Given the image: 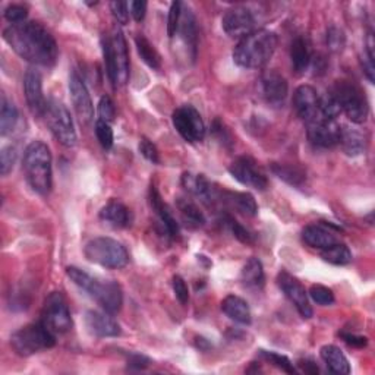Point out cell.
Returning a JSON list of instances; mask_svg holds the SVG:
<instances>
[{"label": "cell", "mask_w": 375, "mask_h": 375, "mask_svg": "<svg viewBox=\"0 0 375 375\" xmlns=\"http://www.w3.org/2000/svg\"><path fill=\"white\" fill-rule=\"evenodd\" d=\"M4 38L19 57L33 65L49 68L57 60V43L40 22L26 21L22 24L11 26L4 31Z\"/></svg>", "instance_id": "obj_1"}, {"label": "cell", "mask_w": 375, "mask_h": 375, "mask_svg": "<svg viewBox=\"0 0 375 375\" xmlns=\"http://www.w3.org/2000/svg\"><path fill=\"white\" fill-rule=\"evenodd\" d=\"M277 47V34L270 30H255L240 38L233 50V60L240 68L261 69L273 57Z\"/></svg>", "instance_id": "obj_2"}, {"label": "cell", "mask_w": 375, "mask_h": 375, "mask_svg": "<svg viewBox=\"0 0 375 375\" xmlns=\"http://www.w3.org/2000/svg\"><path fill=\"white\" fill-rule=\"evenodd\" d=\"M66 274H68V277L78 286V288H81L91 298H94L106 313L116 314L121 311L123 303V295L121 286L116 281L99 280L88 274L86 272L74 266L66 269Z\"/></svg>", "instance_id": "obj_3"}, {"label": "cell", "mask_w": 375, "mask_h": 375, "mask_svg": "<svg viewBox=\"0 0 375 375\" xmlns=\"http://www.w3.org/2000/svg\"><path fill=\"white\" fill-rule=\"evenodd\" d=\"M27 182L40 195L52 189V152L43 141H33L24 152L22 162Z\"/></svg>", "instance_id": "obj_4"}, {"label": "cell", "mask_w": 375, "mask_h": 375, "mask_svg": "<svg viewBox=\"0 0 375 375\" xmlns=\"http://www.w3.org/2000/svg\"><path fill=\"white\" fill-rule=\"evenodd\" d=\"M103 56L107 75L113 85H125L129 79L128 44L121 30H115L110 37L101 38Z\"/></svg>", "instance_id": "obj_5"}, {"label": "cell", "mask_w": 375, "mask_h": 375, "mask_svg": "<svg viewBox=\"0 0 375 375\" xmlns=\"http://www.w3.org/2000/svg\"><path fill=\"white\" fill-rule=\"evenodd\" d=\"M55 343V333L41 321L19 328L11 337V346L19 357H31L44 349L53 347Z\"/></svg>", "instance_id": "obj_6"}, {"label": "cell", "mask_w": 375, "mask_h": 375, "mask_svg": "<svg viewBox=\"0 0 375 375\" xmlns=\"http://www.w3.org/2000/svg\"><path fill=\"white\" fill-rule=\"evenodd\" d=\"M88 261L106 269H123L129 262V254L121 242L112 237H96L85 245Z\"/></svg>", "instance_id": "obj_7"}, {"label": "cell", "mask_w": 375, "mask_h": 375, "mask_svg": "<svg viewBox=\"0 0 375 375\" xmlns=\"http://www.w3.org/2000/svg\"><path fill=\"white\" fill-rule=\"evenodd\" d=\"M332 93L337 99L342 112L354 123H364L368 118L369 107L365 93L361 88L349 81H337Z\"/></svg>", "instance_id": "obj_8"}, {"label": "cell", "mask_w": 375, "mask_h": 375, "mask_svg": "<svg viewBox=\"0 0 375 375\" xmlns=\"http://www.w3.org/2000/svg\"><path fill=\"white\" fill-rule=\"evenodd\" d=\"M44 119L47 122L52 134L63 147H74L77 144V130L72 116L66 106L57 100H49L44 112Z\"/></svg>", "instance_id": "obj_9"}, {"label": "cell", "mask_w": 375, "mask_h": 375, "mask_svg": "<svg viewBox=\"0 0 375 375\" xmlns=\"http://www.w3.org/2000/svg\"><path fill=\"white\" fill-rule=\"evenodd\" d=\"M40 321L55 335H63L72 328L71 311L60 292H53L44 302Z\"/></svg>", "instance_id": "obj_10"}, {"label": "cell", "mask_w": 375, "mask_h": 375, "mask_svg": "<svg viewBox=\"0 0 375 375\" xmlns=\"http://www.w3.org/2000/svg\"><path fill=\"white\" fill-rule=\"evenodd\" d=\"M173 125L181 137L188 142L203 141L206 137V125L198 110L189 104L174 110Z\"/></svg>", "instance_id": "obj_11"}, {"label": "cell", "mask_w": 375, "mask_h": 375, "mask_svg": "<svg viewBox=\"0 0 375 375\" xmlns=\"http://www.w3.org/2000/svg\"><path fill=\"white\" fill-rule=\"evenodd\" d=\"M230 174L233 178L240 182L242 185L258 189V191H266L269 186L267 176L258 167V164L251 157H239L236 159L230 167Z\"/></svg>", "instance_id": "obj_12"}, {"label": "cell", "mask_w": 375, "mask_h": 375, "mask_svg": "<svg viewBox=\"0 0 375 375\" xmlns=\"http://www.w3.org/2000/svg\"><path fill=\"white\" fill-rule=\"evenodd\" d=\"M277 283L279 288L286 295V298L295 305L301 317L305 320H310L313 317V308L310 299H308V292L305 291L301 281L293 276H291L288 272H280L277 276Z\"/></svg>", "instance_id": "obj_13"}, {"label": "cell", "mask_w": 375, "mask_h": 375, "mask_svg": "<svg viewBox=\"0 0 375 375\" xmlns=\"http://www.w3.org/2000/svg\"><path fill=\"white\" fill-rule=\"evenodd\" d=\"M340 125L335 119H325L318 116L313 122L306 123V134L315 147L332 148L339 144Z\"/></svg>", "instance_id": "obj_14"}, {"label": "cell", "mask_w": 375, "mask_h": 375, "mask_svg": "<svg viewBox=\"0 0 375 375\" xmlns=\"http://www.w3.org/2000/svg\"><path fill=\"white\" fill-rule=\"evenodd\" d=\"M223 30L233 38H244L255 31V16L245 6H235L229 9L222 21Z\"/></svg>", "instance_id": "obj_15"}, {"label": "cell", "mask_w": 375, "mask_h": 375, "mask_svg": "<svg viewBox=\"0 0 375 375\" xmlns=\"http://www.w3.org/2000/svg\"><path fill=\"white\" fill-rule=\"evenodd\" d=\"M69 93L79 121L82 123H90L94 118V106L84 79L77 71H72L69 75Z\"/></svg>", "instance_id": "obj_16"}, {"label": "cell", "mask_w": 375, "mask_h": 375, "mask_svg": "<svg viewBox=\"0 0 375 375\" xmlns=\"http://www.w3.org/2000/svg\"><path fill=\"white\" fill-rule=\"evenodd\" d=\"M320 96L315 88L311 85H301L293 94V107L298 116L305 122L310 123L317 119L320 115Z\"/></svg>", "instance_id": "obj_17"}, {"label": "cell", "mask_w": 375, "mask_h": 375, "mask_svg": "<svg viewBox=\"0 0 375 375\" xmlns=\"http://www.w3.org/2000/svg\"><path fill=\"white\" fill-rule=\"evenodd\" d=\"M262 97L273 107H283L286 99H288L289 85L277 71H267L261 78Z\"/></svg>", "instance_id": "obj_18"}, {"label": "cell", "mask_w": 375, "mask_h": 375, "mask_svg": "<svg viewBox=\"0 0 375 375\" xmlns=\"http://www.w3.org/2000/svg\"><path fill=\"white\" fill-rule=\"evenodd\" d=\"M24 93L31 112L37 116H44L47 101L43 94V79L35 68H30L24 77Z\"/></svg>", "instance_id": "obj_19"}, {"label": "cell", "mask_w": 375, "mask_h": 375, "mask_svg": "<svg viewBox=\"0 0 375 375\" xmlns=\"http://www.w3.org/2000/svg\"><path fill=\"white\" fill-rule=\"evenodd\" d=\"M85 325L88 332L97 337H116L121 335V327L108 313L88 311L85 314Z\"/></svg>", "instance_id": "obj_20"}, {"label": "cell", "mask_w": 375, "mask_h": 375, "mask_svg": "<svg viewBox=\"0 0 375 375\" xmlns=\"http://www.w3.org/2000/svg\"><path fill=\"white\" fill-rule=\"evenodd\" d=\"M182 186L194 196L200 198L204 203L214 201L218 196V191L213 188L211 182L206 178L204 174H192L184 173L182 176Z\"/></svg>", "instance_id": "obj_21"}, {"label": "cell", "mask_w": 375, "mask_h": 375, "mask_svg": "<svg viewBox=\"0 0 375 375\" xmlns=\"http://www.w3.org/2000/svg\"><path fill=\"white\" fill-rule=\"evenodd\" d=\"M222 203L229 206L230 208L236 210L237 213L254 217L258 213V206L255 198L251 194L247 192H232V191H223L218 192V196Z\"/></svg>", "instance_id": "obj_22"}, {"label": "cell", "mask_w": 375, "mask_h": 375, "mask_svg": "<svg viewBox=\"0 0 375 375\" xmlns=\"http://www.w3.org/2000/svg\"><path fill=\"white\" fill-rule=\"evenodd\" d=\"M150 204H151L152 210L156 211V214L160 217L162 223L166 228L167 233L172 237L178 236L179 235V225H178V222H176V218L173 217L169 207L162 200V195L159 194L156 186H151V189H150Z\"/></svg>", "instance_id": "obj_23"}, {"label": "cell", "mask_w": 375, "mask_h": 375, "mask_svg": "<svg viewBox=\"0 0 375 375\" xmlns=\"http://www.w3.org/2000/svg\"><path fill=\"white\" fill-rule=\"evenodd\" d=\"M222 310L230 320H233L239 324L248 325L252 321V315H251L248 302L239 298V296H236V295H229L223 299Z\"/></svg>", "instance_id": "obj_24"}, {"label": "cell", "mask_w": 375, "mask_h": 375, "mask_svg": "<svg viewBox=\"0 0 375 375\" xmlns=\"http://www.w3.org/2000/svg\"><path fill=\"white\" fill-rule=\"evenodd\" d=\"M339 144L342 145L343 151L350 157L361 156V154L366 148L365 137L361 134L358 129H354L350 126H342L340 128Z\"/></svg>", "instance_id": "obj_25"}, {"label": "cell", "mask_w": 375, "mask_h": 375, "mask_svg": "<svg viewBox=\"0 0 375 375\" xmlns=\"http://www.w3.org/2000/svg\"><path fill=\"white\" fill-rule=\"evenodd\" d=\"M302 239L305 240L306 245H310L311 248L321 250V251L335 245L337 242L336 236L332 232L327 230L325 228H323L320 225L306 226L302 230Z\"/></svg>", "instance_id": "obj_26"}, {"label": "cell", "mask_w": 375, "mask_h": 375, "mask_svg": "<svg viewBox=\"0 0 375 375\" xmlns=\"http://www.w3.org/2000/svg\"><path fill=\"white\" fill-rule=\"evenodd\" d=\"M320 354L330 372L337 375H346L350 372V364L340 347L335 345H325L321 347Z\"/></svg>", "instance_id": "obj_27"}, {"label": "cell", "mask_w": 375, "mask_h": 375, "mask_svg": "<svg viewBox=\"0 0 375 375\" xmlns=\"http://www.w3.org/2000/svg\"><path fill=\"white\" fill-rule=\"evenodd\" d=\"M100 218L113 228H126L130 223V213L126 206L119 201H110L100 211Z\"/></svg>", "instance_id": "obj_28"}, {"label": "cell", "mask_w": 375, "mask_h": 375, "mask_svg": "<svg viewBox=\"0 0 375 375\" xmlns=\"http://www.w3.org/2000/svg\"><path fill=\"white\" fill-rule=\"evenodd\" d=\"M291 59H292V66L293 71L301 75L303 74L308 66L311 63V55H310V47H308V43L305 38L298 37L293 40L291 46Z\"/></svg>", "instance_id": "obj_29"}, {"label": "cell", "mask_w": 375, "mask_h": 375, "mask_svg": "<svg viewBox=\"0 0 375 375\" xmlns=\"http://www.w3.org/2000/svg\"><path fill=\"white\" fill-rule=\"evenodd\" d=\"M242 281L250 289H261L264 286V281H266V276H264V269L262 264L258 258H250L247 264L244 266V270H242L240 274Z\"/></svg>", "instance_id": "obj_30"}, {"label": "cell", "mask_w": 375, "mask_h": 375, "mask_svg": "<svg viewBox=\"0 0 375 375\" xmlns=\"http://www.w3.org/2000/svg\"><path fill=\"white\" fill-rule=\"evenodd\" d=\"M178 31L182 35V40L185 41L186 47L191 49L192 52V57H195L196 55V41H198V33H196V21L194 13L191 12V9H182V15H181V22H179V28Z\"/></svg>", "instance_id": "obj_31"}, {"label": "cell", "mask_w": 375, "mask_h": 375, "mask_svg": "<svg viewBox=\"0 0 375 375\" xmlns=\"http://www.w3.org/2000/svg\"><path fill=\"white\" fill-rule=\"evenodd\" d=\"M18 121H19V113L16 106L4 96L2 103H0V135L6 137L12 134L13 129L16 128Z\"/></svg>", "instance_id": "obj_32"}, {"label": "cell", "mask_w": 375, "mask_h": 375, "mask_svg": "<svg viewBox=\"0 0 375 375\" xmlns=\"http://www.w3.org/2000/svg\"><path fill=\"white\" fill-rule=\"evenodd\" d=\"M176 207H178L184 222L191 228H201L206 223V217L198 208L195 203H192L188 198H178L176 201Z\"/></svg>", "instance_id": "obj_33"}, {"label": "cell", "mask_w": 375, "mask_h": 375, "mask_svg": "<svg viewBox=\"0 0 375 375\" xmlns=\"http://www.w3.org/2000/svg\"><path fill=\"white\" fill-rule=\"evenodd\" d=\"M272 170L279 176L280 179H283L284 182H288L289 185H293V186H302L303 182L306 181L305 172L296 166L273 163Z\"/></svg>", "instance_id": "obj_34"}, {"label": "cell", "mask_w": 375, "mask_h": 375, "mask_svg": "<svg viewBox=\"0 0 375 375\" xmlns=\"http://www.w3.org/2000/svg\"><path fill=\"white\" fill-rule=\"evenodd\" d=\"M135 44H137V50H138L141 59L150 66V68L160 69L162 57L157 53V50L154 49L152 44L144 35H138L135 38Z\"/></svg>", "instance_id": "obj_35"}, {"label": "cell", "mask_w": 375, "mask_h": 375, "mask_svg": "<svg viewBox=\"0 0 375 375\" xmlns=\"http://www.w3.org/2000/svg\"><path fill=\"white\" fill-rule=\"evenodd\" d=\"M321 257L325 262L333 264V266H346L352 261V252L350 250L343 244H336L323 250Z\"/></svg>", "instance_id": "obj_36"}, {"label": "cell", "mask_w": 375, "mask_h": 375, "mask_svg": "<svg viewBox=\"0 0 375 375\" xmlns=\"http://www.w3.org/2000/svg\"><path fill=\"white\" fill-rule=\"evenodd\" d=\"M320 115L325 119H335L342 113L340 104L335 94L332 91H328L323 97H320Z\"/></svg>", "instance_id": "obj_37"}, {"label": "cell", "mask_w": 375, "mask_h": 375, "mask_svg": "<svg viewBox=\"0 0 375 375\" xmlns=\"http://www.w3.org/2000/svg\"><path fill=\"white\" fill-rule=\"evenodd\" d=\"M96 135H97V140L100 142V145L104 148V150H110L113 147V141H115V137H113V130L112 128H110V125L104 121H97L96 122Z\"/></svg>", "instance_id": "obj_38"}, {"label": "cell", "mask_w": 375, "mask_h": 375, "mask_svg": "<svg viewBox=\"0 0 375 375\" xmlns=\"http://www.w3.org/2000/svg\"><path fill=\"white\" fill-rule=\"evenodd\" d=\"M261 357L269 361L270 364H273L274 366H277L279 369L288 372V374H295L296 369L293 366V364L289 361V358H286L280 354H276V352H266V350H261Z\"/></svg>", "instance_id": "obj_39"}, {"label": "cell", "mask_w": 375, "mask_h": 375, "mask_svg": "<svg viewBox=\"0 0 375 375\" xmlns=\"http://www.w3.org/2000/svg\"><path fill=\"white\" fill-rule=\"evenodd\" d=\"M310 296L314 302L323 306H328L335 302V293L332 292V289L325 288L323 284H313L310 289Z\"/></svg>", "instance_id": "obj_40"}, {"label": "cell", "mask_w": 375, "mask_h": 375, "mask_svg": "<svg viewBox=\"0 0 375 375\" xmlns=\"http://www.w3.org/2000/svg\"><path fill=\"white\" fill-rule=\"evenodd\" d=\"M16 157H18V152L13 145L4 147L2 152H0V173L6 176L9 172H12Z\"/></svg>", "instance_id": "obj_41"}, {"label": "cell", "mask_w": 375, "mask_h": 375, "mask_svg": "<svg viewBox=\"0 0 375 375\" xmlns=\"http://www.w3.org/2000/svg\"><path fill=\"white\" fill-rule=\"evenodd\" d=\"M182 4L181 2H173L170 5L169 11V18H167V34L169 37H174V34L178 33L179 22H181V15H182Z\"/></svg>", "instance_id": "obj_42"}, {"label": "cell", "mask_w": 375, "mask_h": 375, "mask_svg": "<svg viewBox=\"0 0 375 375\" xmlns=\"http://www.w3.org/2000/svg\"><path fill=\"white\" fill-rule=\"evenodd\" d=\"M346 44L345 33L337 27H330L327 31V46L332 52H342Z\"/></svg>", "instance_id": "obj_43"}, {"label": "cell", "mask_w": 375, "mask_h": 375, "mask_svg": "<svg viewBox=\"0 0 375 375\" xmlns=\"http://www.w3.org/2000/svg\"><path fill=\"white\" fill-rule=\"evenodd\" d=\"M225 223L228 225V228L230 229V232L233 233V236H235L237 240H240L242 244H252V240H254V239H252V235H251L244 226L239 225L233 217L228 216V217L225 218Z\"/></svg>", "instance_id": "obj_44"}, {"label": "cell", "mask_w": 375, "mask_h": 375, "mask_svg": "<svg viewBox=\"0 0 375 375\" xmlns=\"http://www.w3.org/2000/svg\"><path fill=\"white\" fill-rule=\"evenodd\" d=\"M362 68H364V72H365L366 78L369 79V82H374L375 68H374V41H372V34L368 35L366 50H365V56H364V60H362Z\"/></svg>", "instance_id": "obj_45"}, {"label": "cell", "mask_w": 375, "mask_h": 375, "mask_svg": "<svg viewBox=\"0 0 375 375\" xmlns=\"http://www.w3.org/2000/svg\"><path fill=\"white\" fill-rule=\"evenodd\" d=\"M99 115L100 121H104L107 123L113 122L116 118V107L108 96H103L99 101Z\"/></svg>", "instance_id": "obj_46"}, {"label": "cell", "mask_w": 375, "mask_h": 375, "mask_svg": "<svg viewBox=\"0 0 375 375\" xmlns=\"http://www.w3.org/2000/svg\"><path fill=\"white\" fill-rule=\"evenodd\" d=\"M27 16H28V11L22 5H11L5 11V18L12 26H18L22 24V22H26Z\"/></svg>", "instance_id": "obj_47"}, {"label": "cell", "mask_w": 375, "mask_h": 375, "mask_svg": "<svg viewBox=\"0 0 375 375\" xmlns=\"http://www.w3.org/2000/svg\"><path fill=\"white\" fill-rule=\"evenodd\" d=\"M140 151H141V154H142V156H144L148 162H151V163H159V162H160L159 150H157V147L154 145L150 140L142 138V140L140 141Z\"/></svg>", "instance_id": "obj_48"}, {"label": "cell", "mask_w": 375, "mask_h": 375, "mask_svg": "<svg viewBox=\"0 0 375 375\" xmlns=\"http://www.w3.org/2000/svg\"><path fill=\"white\" fill-rule=\"evenodd\" d=\"M110 9H112V13L113 16L116 18V21L119 22V24L125 26L128 24L129 21V4L126 2H119V0H116V2H112L110 4Z\"/></svg>", "instance_id": "obj_49"}, {"label": "cell", "mask_w": 375, "mask_h": 375, "mask_svg": "<svg viewBox=\"0 0 375 375\" xmlns=\"http://www.w3.org/2000/svg\"><path fill=\"white\" fill-rule=\"evenodd\" d=\"M173 291L176 298L182 303L186 305L189 301V291H188V286L185 283V280L181 276H174L173 277Z\"/></svg>", "instance_id": "obj_50"}, {"label": "cell", "mask_w": 375, "mask_h": 375, "mask_svg": "<svg viewBox=\"0 0 375 375\" xmlns=\"http://www.w3.org/2000/svg\"><path fill=\"white\" fill-rule=\"evenodd\" d=\"M129 11L132 18L137 22H141L145 18L147 13V2H141V0H135V2L129 4Z\"/></svg>", "instance_id": "obj_51"}, {"label": "cell", "mask_w": 375, "mask_h": 375, "mask_svg": "<svg viewBox=\"0 0 375 375\" xmlns=\"http://www.w3.org/2000/svg\"><path fill=\"white\" fill-rule=\"evenodd\" d=\"M342 337H343V340H345L347 345L354 346V347H364V346H366V343H368V339H366V337L357 336V335H350V333H342Z\"/></svg>", "instance_id": "obj_52"}, {"label": "cell", "mask_w": 375, "mask_h": 375, "mask_svg": "<svg viewBox=\"0 0 375 375\" xmlns=\"http://www.w3.org/2000/svg\"><path fill=\"white\" fill-rule=\"evenodd\" d=\"M128 364H129V366H134V368H137V369H142V368L148 366L150 359L145 358V357H142V355L135 354V355H130Z\"/></svg>", "instance_id": "obj_53"}, {"label": "cell", "mask_w": 375, "mask_h": 375, "mask_svg": "<svg viewBox=\"0 0 375 375\" xmlns=\"http://www.w3.org/2000/svg\"><path fill=\"white\" fill-rule=\"evenodd\" d=\"M299 366H301L306 374H318V372H320L318 366H317L313 361H308V359H305V361H299Z\"/></svg>", "instance_id": "obj_54"}]
</instances>
